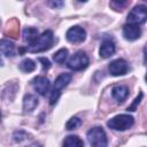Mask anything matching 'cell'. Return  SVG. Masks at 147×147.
<instances>
[{"label":"cell","mask_w":147,"mask_h":147,"mask_svg":"<svg viewBox=\"0 0 147 147\" xmlns=\"http://www.w3.org/2000/svg\"><path fill=\"white\" fill-rule=\"evenodd\" d=\"M53 42H54V34H53V32L51 30H46L40 36H38V38L31 45H29L26 51H29L31 53H40V52L49 49L52 47Z\"/></svg>","instance_id":"1"},{"label":"cell","mask_w":147,"mask_h":147,"mask_svg":"<svg viewBox=\"0 0 147 147\" xmlns=\"http://www.w3.org/2000/svg\"><path fill=\"white\" fill-rule=\"evenodd\" d=\"M72 79V75L69 74V72H63V74H60L55 82H54V86H53V90L51 92V95H49V103L53 106L57 102L60 95H61V91L71 82Z\"/></svg>","instance_id":"2"},{"label":"cell","mask_w":147,"mask_h":147,"mask_svg":"<svg viewBox=\"0 0 147 147\" xmlns=\"http://www.w3.org/2000/svg\"><path fill=\"white\" fill-rule=\"evenodd\" d=\"M134 123V119L131 115L127 114H122V115H117L113 118H110L107 123L108 127H110L111 130L115 131H125L130 127H132Z\"/></svg>","instance_id":"3"},{"label":"cell","mask_w":147,"mask_h":147,"mask_svg":"<svg viewBox=\"0 0 147 147\" xmlns=\"http://www.w3.org/2000/svg\"><path fill=\"white\" fill-rule=\"evenodd\" d=\"M87 140L91 147H107V134L100 126H94L87 132Z\"/></svg>","instance_id":"4"},{"label":"cell","mask_w":147,"mask_h":147,"mask_svg":"<svg viewBox=\"0 0 147 147\" xmlns=\"http://www.w3.org/2000/svg\"><path fill=\"white\" fill-rule=\"evenodd\" d=\"M88 62H90V60H88V56L86 55V53L83 51H78L68 60L67 65L69 69H71L74 71H79V70L85 69L88 65Z\"/></svg>","instance_id":"5"},{"label":"cell","mask_w":147,"mask_h":147,"mask_svg":"<svg viewBox=\"0 0 147 147\" xmlns=\"http://www.w3.org/2000/svg\"><path fill=\"white\" fill-rule=\"evenodd\" d=\"M147 21V7L144 5L136 6L127 15V22L129 24L139 25Z\"/></svg>","instance_id":"6"},{"label":"cell","mask_w":147,"mask_h":147,"mask_svg":"<svg viewBox=\"0 0 147 147\" xmlns=\"http://www.w3.org/2000/svg\"><path fill=\"white\" fill-rule=\"evenodd\" d=\"M65 37H67V40L68 41L74 42V44H78V42H82V41L85 40V38H86V31L83 28L76 25V26L70 28L67 31Z\"/></svg>","instance_id":"7"},{"label":"cell","mask_w":147,"mask_h":147,"mask_svg":"<svg viewBox=\"0 0 147 147\" xmlns=\"http://www.w3.org/2000/svg\"><path fill=\"white\" fill-rule=\"evenodd\" d=\"M127 69H129L127 62L123 59H117L111 61L108 67V70L113 76H123L127 72Z\"/></svg>","instance_id":"8"},{"label":"cell","mask_w":147,"mask_h":147,"mask_svg":"<svg viewBox=\"0 0 147 147\" xmlns=\"http://www.w3.org/2000/svg\"><path fill=\"white\" fill-rule=\"evenodd\" d=\"M32 86L37 93H39L40 95H46V93L49 91L51 83L48 78L44 76H37L32 80Z\"/></svg>","instance_id":"9"},{"label":"cell","mask_w":147,"mask_h":147,"mask_svg":"<svg viewBox=\"0 0 147 147\" xmlns=\"http://www.w3.org/2000/svg\"><path fill=\"white\" fill-rule=\"evenodd\" d=\"M141 34V31H140V28L138 25H134V24H125L123 26V36L126 40L129 41H133V40H137Z\"/></svg>","instance_id":"10"},{"label":"cell","mask_w":147,"mask_h":147,"mask_svg":"<svg viewBox=\"0 0 147 147\" xmlns=\"http://www.w3.org/2000/svg\"><path fill=\"white\" fill-rule=\"evenodd\" d=\"M116 51V47H115V42L110 39H106L102 41L101 46H100V49H99V54L102 59H108L110 57L111 55H114Z\"/></svg>","instance_id":"11"},{"label":"cell","mask_w":147,"mask_h":147,"mask_svg":"<svg viewBox=\"0 0 147 147\" xmlns=\"http://www.w3.org/2000/svg\"><path fill=\"white\" fill-rule=\"evenodd\" d=\"M111 95L117 102H123L129 95V88L124 85H116L111 88Z\"/></svg>","instance_id":"12"},{"label":"cell","mask_w":147,"mask_h":147,"mask_svg":"<svg viewBox=\"0 0 147 147\" xmlns=\"http://www.w3.org/2000/svg\"><path fill=\"white\" fill-rule=\"evenodd\" d=\"M38 99L36 95L33 94H26L23 98V110L25 113H31L32 110L36 109V107L38 106Z\"/></svg>","instance_id":"13"},{"label":"cell","mask_w":147,"mask_h":147,"mask_svg":"<svg viewBox=\"0 0 147 147\" xmlns=\"http://www.w3.org/2000/svg\"><path fill=\"white\" fill-rule=\"evenodd\" d=\"M0 48H1L2 55H5V56H8L9 57V56H14L15 55V46L8 39H1Z\"/></svg>","instance_id":"14"},{"label":"cell","mask_w":147,"mask_h":147,"mask_svg":"<svg viewBox=\"0 0 147 147\" xmlns=\"http://www.w3.org/2000/svg\"><path fill=\"white\" fill-rule=\"evenodd\" d=\"M38 38V30L34 28H25L23 30V39L26 41L29 45H31L36 39Z\"/></svg>","instance_id":"15"},{"label":"cell","mask_w":147,"mask_h":147,"mask_svg":"<svg viewBox=\"0 0 147 147\" xmlns=\"http://www.w3.org/2000/svg\"><path fill=\"white\" fill-rule=\"evenodd\" d=\"M63 147H84V141L78 136H68L63 141Z\"/></svg>","instance_id":"16"},{"label":"cell","mask_w":147,"mask_h":147,"mask_svg":"<svg viewBox=\"0 0 147 147\" xmlns=\"http://www.w3.org/2000/svg\"><path fill=\"white\" fill-rule=\"evenodd\" d=\"M20 69L23 72H32L36 69V63L33 60L31 59H24L21 63H20Z\"/></svg>","instance_id":"17"},{"label":"cell","mask_w":147,"mask_h":147,"mask_svg":"<svg viewBox=\"0 0 147 147\" xmlns=\"http://www.w3.org/2000/svg\"><path fill=\"white\" fill-rule=\"evenodd\" d=\"M67 57H68V49L67 48H61L57 52H55L54 55H53V60L56 63H59V64L64 63L65 60H67Z\"/></svg>","instance_id":"18"},{"label":"cell","mask_w":147,"mask_h":147,"mask_svg":"<svg viewBox=\"0 0 147 147\" xmlns=\"http://www.w3.org/2000/svg\"><path fill=\"white\" fill-rule=\"evenodd\" d=\"M80 124H82V121H80L78 117H71V118L67 122L65 129H67V130H75V129H77Z\"/></svg>","instance_id":"19"},{"label":"cell","mask_w":147,"mask_h":147,"mask_svg":"<svg viewBox=\"0 0 147 147\" xmlns=\"http://www.w3.org/2000/svg\"><path fill=\"white\" fill-rule=\"evenodd\" d=\"M142 96H144V94H142V92H140L139 93V95L133 100V102H132V105L130 106V107H127V110H130V111H136V109H137V106L140 103V101H141V99H142Z\"/></svg>","instance_id":"20"},{"label":"cell","mask_w":147,"mask_h":147,"mask_svg":"<svg viewBox=\"0 0 147 147\" xmlns=\"http://www.w3.org/2000/svg\"><path fill=\"white\" fill-rule=\"evenodd\" d=\"M126 5H127V1H111L110 2V6L115 10H122Z\"/></svg>","instance_id":"21"},{"label":"cell","mask_w":147,"mask_h":147,"mask_svg":"<svg viewBox=\"0 0 147 147\" xmlns=\"http://www.w3.org/2000/svg\"><path fill=\"white\" fill-rule=\"evenodd\" d=\"M39 61L42 63V69L44 70H46V69H48L51 67V63L46 57H39Z\"/></svg>","instance_id":"22"},{"label":"cell","mask_w":147,"mask_h":147,"mask_svg":"<svg viewBox=\"0 0 147 147\" xmlns=\"http://www.w3.org/2000/svg\"><path fill=\"white\" fill-rule=\"evenodd\" d=\"M51 5H52L53 7H62L64 3H63L62 1H55V2L53 1V2H51Z\"/></svg>","instance_id":"23"},{"label":"cell","mask_w":147,"mask_h":147,"mask_svg":"<svg viewBox=\"0 0 147 147\" xmlns=\"http://www.w3.org/2000/svg\"><path fill=\"white\" fill-rule=\"evenodd\" d=\"M144 55H145V63L147 64V45L144 48Z\"/></svg>","instance_id":"24"},{"label":"cell","mask_w":147,"mask_h":147,"mask_svg":"<svg viewBox=\"0 0 147 147\" xmlns=\"http://www.w3.org/2000/svg\"><path fill=\"white\" fill-rule=\"evenodd\" d=\"M28 147H42L40 144H37V142H34V144H31V145H29Z\"/></svg>","instance_id":"25"},{"label":"cell","mask_w":147,"mask_h":147,"mask_svg":"<svg viewBox=\"0 0 147 147\" xmlns=\"http://www.w3.org/2000/svg\"><path fill=\"white\" fill-rule=\"evenodd\" d=\"M146 82H147V75H146Z\"/></svg>","instance_id":"26"}]
</instances>
